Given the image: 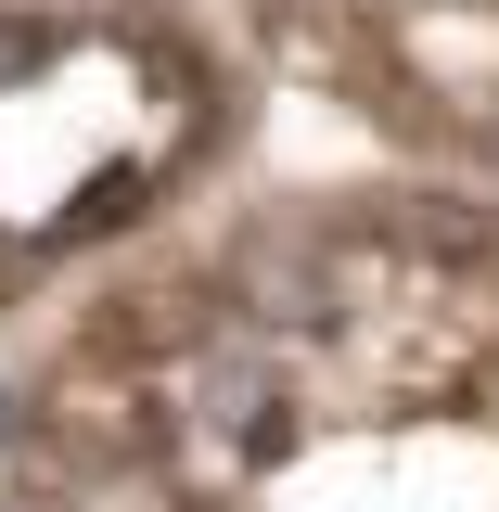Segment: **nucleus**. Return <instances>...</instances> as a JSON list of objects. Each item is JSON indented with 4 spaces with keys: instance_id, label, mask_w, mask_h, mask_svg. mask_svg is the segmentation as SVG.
Wrapping results in <instances>:
<instances>
[{
    "instance_id": "obj_1",
    "label": "nucleus",
    "mask_w": 499,
    "mask_h": 512,
    "mask_svg": "<svg viewBox=\"0 0 499 512\" xmlns=\"http://www.w3.org/2000/svg\"><path fill=\"white\" fill-rule=\"evenodd\" d=\"M474 154H487V167H499V116H487V128H474Z\"/></svg>"
}]
</instances>
